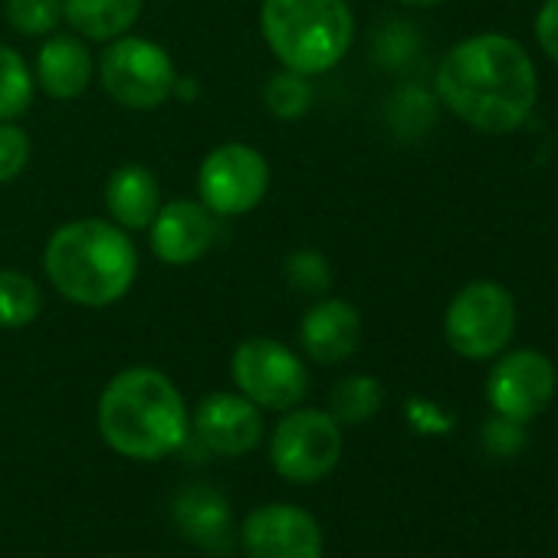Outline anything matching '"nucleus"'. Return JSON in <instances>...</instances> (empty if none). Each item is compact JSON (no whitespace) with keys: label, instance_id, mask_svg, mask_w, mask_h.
<instances>
[{"label":"nucleus","instance_id":"f03ea898","mask_svg":"<svg viewBox=\"0 0 558 558\" xmlns=\"http://www.w3.org/2000/svg\"><path fill=\"white\" fill-rule=\"evenodd\" d=\"M96 424L102 440L129 460H161L187 440V404L178 385L148 365L122 368L99 395Z\"/></svg>","mask_w":558,"mask_h":558},{"label":"nucleus","instance_id":"f3484780","mask_svg":"<svg viewBox=\"0 0 558 558\" xmlns=\"http://www.w3.org/2000/svg\"><path fill=\"white\" fill-rule=\"evenodd\" d=\"M174 522L178 529L207 551L230 548V506L220 489L197 483L184 486L174 499Z\"/></svg>","mask_w":558,"mask_h":558},{"label":"nucleus","instance_id":"6ab92c4d","mask_svg":"<svg viewBox=\"0 0 558 558\" xmlns=\"http://www.w3.org/2000/svg\"><path fill=\"white\" fill-rule=\"evenodd\" d=\"M44 310L37 279L21 269H0V329H27Z\"/></svg>","mask_w":558,"mask_h":558},{"label":"nucleus","instance_id":"4be33fe9","mask_svg":"<svg viewBox=\"0 0 558 558\" xmlns=\"http://www.w3.org/2000/svg\"><path fill=\"white\" fill-rule=\"evenodd\" d=\"M313 99H316V89H313L310 76L293 73V70H279L263 89V102H266L269 116L283 119V122L303 119L313 109Z\"/></svg>","mask_w":558,"mask_h":558},{"label":"nucleus","instance_id":"423d86ee","mask_svg":"<svg viewBox=\"0 0 558 558\" xmlns=\"http://www.w3.org/2000/svg\"><path fill=\"white\" fill-rule=\"evenodd\" d=\"M447 345L470 359L486 362L506 352L515 336V300L496 279H473L444 313Z\"/></svg>","mask_w":558,"mask_h":558},{"label":"nucleus","instance_id":"9d476101","mask_svg":"<svg viewBox=\"0 0 558 558\" xmlns=\"http://www.w3.org/2000/svg\"><path fill=\"white\" fill-rule=\"evenodd\" d=\"M551 398H555V365L548 355L535 349L506 352L486 378L489 408L515 424H529L532 417H538Z\"/></svg>","mask_w":558,"mask_h":558},{"label":"nucleus","instance_id":"1a4fd4ad","mask_svg":"<svg viewBox=\"0 0 558 558\" xmlns=\"http://www.w3.org/2000/svg\"><path fill=\"white\" fill-rule=\"evenodd\" d=\"M269 191L266 158L243 142H227L207 151L197 171L201 204L214 217H243L263 204Z\"/></svg>","mask_w":558,"mask_h":558},{"label":"nucleus","instance_id":"cd10ccee","mask_svg":"<svg viewBox=\"0 0 558 558\" xmlns=\"http://www.w3.org/2000/svg\"><path fill=\"white\" fill-rule=\"evenodd\" d=\"M398 4H404V8H414V11H427V8H437V4H444V0H398Z\"/></svg>","mask_w":558,"mask_h":558},{"label":"nucleus","instance_id":"6e6552de","mask_svg":"<svg viewBox=\"0 0 558 558\" xmlns=\"http://www.w3.org/2000/svg\"><path fill=\"white\" fill-rule=\"evenodd\" d=\"M230 378L243 398L259 411H290L310 395V372L303 359L279 339H243L230 355Z\"/></svg>","mask_w":558,"mask_h":558},{"label":"nucleus","instance_id":"ddd939ff","mask_svg":"<svg viewBox=\"0 0 558 558\" xmlns=\"http://www.w3.org/2000/svg\"><path fill=\"white\" fill-rule=\"evenodd\" d=\"M217 240V217L201 201H168L148 223L151 253L168 266H191L210 253Z\"/></svg>","mask_w":558,"mask_h":558},{"label":"nucleus","instance_id":"4468645a","mask_svg":"<svg viewBox=\"0 0 558 558\" xmlns=\"http://www.w3.org/2000/svg\"><path fill=\"white\" fill-rule=\"evenodd\" d=\"M300 345L319 365L349 362L362 345L359 310L339 296H319L300 323Z\"/></svg>","mask_w":558,"mask_h":558},{"label":"nucleus","instance_id":"2eb2a0df","mask_svg":"<svg viewBox=\"0 0 558 558\" xmlns=\"http://www.w3.org/2000/svg\"><path fill=\"white\" fill-rule=\"evenodd\" d=\"M93 53L76 34H50L37 53L34 80L50 99H80L93 83Z\"/></svg>","mask_w":558,"mask_h":558},{"label":"nucleus","instance_id":"0eeeda50","mask_svg":"<svg viewBox=\"0 0 558 558\" xmlns=\"http://www.w3.org/2000/svg\"><path fill=\"white\" fill-rule=\"evenodd\" d=\"M342 424L319 408H290L269 437V463L290 483H319L342 460Z\"/></svg>","mask_w":558,"mask_h":558},{"label":"nucleus","instance_id":"f8f14e48","mask_svg":"<svg viewBox=\"0 0 558 558\" xmlns=\"http://www.w3.org/2000/svg\"><path fill=\"white\" fill-rule=\"evenodd\" d=\"M194 434L217 457H246L263 444V411L240 391H214L194 411Z\"/></svg>","mask_w":558,"mask_h":558},{"label":"nucleus","instance_id":"b1692460","mask_svg":"<svg viewBox=\"0 0 558 558\" xmlns=\"http://www.w3.org/2000/svg\"><path fill=\"white\" fill-rule=\"evenodd\" d=\"M287 276H290V283L296 290H303V293H310L316 300L323 293H329V287H332V269H329L326 256L316 253V250H296L287 259Z\"/></svg>","mask_w":558,"mask_h":558},{"label":"nucleus","instance_id":"a211bd4d","mask_svg":"<svg viewBox=\"0 0 558 558\" xmlns=\"http://www.w3.org/2000/svg\"><path fill=\"white\" fill-rule=\"evenodd\" d=\"M142 8L145 0H63V17L76 37L112 44L138 24Z\"/></svg>","mask_w":558,"mask_h":558},{"label":"nucleus","instance_id":"aec40b11","mask_svg":"<svg viewBox=\"0 0 558 558\" xmlns=\"http://www.w3.org/2000/svg\"><path fill=\"white\" fill-rule=\"evenodd\" d=\"M34 93L37 80L27 60L14 47L0 44V122H17L21 116H27L34 106Z\"/></svg>","mask_w":558,"mask_h":558},{"label":"nucleus","instance_id":"20e7f679","mask_svg":"<svg viewBox=\"0 0 558 558\" xmlns=\"http://www.w3.org/2000/svg\"><path fill=\"white\" fill-rule=\"evenodd\" d=\"M259 34L279 66L313 80L349 57L355 14L349 0H263Z\"/></svg>","mask_w":558,"mask_h":558},{"label":"nucleus","instance_id":"a878e982","mask_svg":"<svg viewBox=\"0 0 558 558\" xmlns=\"http://www.w3.org/2000/svg\"><path fill=\"white\" fill-rule=\"evenodd\" d=\"M483 444H486V450H489V453H496V457L519 453V450H522V444H525L522 424L506 421V417H499V414H496V421H489V424L483 427Z\"/></svg>","mask_w":558,"mask_h":558},{"label":"nucleus","instance_id":"412c9836","mask_svg":"<svg viewBox=\"0 0 558 558\" xmlns=\"http://www.w3.org/2000/svg\"><path fill=\"white\" fill-rule=\"evenodd\" d=\"M385 404V388L372 375H349L332 388L329 414L339 424H365L372 421Z\"/></svg>","mask_w":558,"mask_h":558},{"label":"nucleus","instance_id":"7ed1b4c3","mask_svg":"<svg viewBox=\"0 0 558 558\" xmlns=\"http://www.w3.org/2000/svg\"><path fill=\"white\" fill-rule=\"evenodd\" d=\"M44 272L66 303L106 310L135 287L138 250L119 223L83 217L53 230L44 246Z\"/></svg>","mask_w":558,"mask_h":558},{"label":"nucleus","instance_id":"dca6fc26","mask_svg":"<svg viewBox=\"0 0 558 558\" xmlns=\"http://www.w3.org/2000/svg\"><path fill=\"white\" fill-rule=\"evenodd\" d=\"M106 210L122 230H148L161 207V184L145 165H119L106 181Z\"/></svg>","mask_w":558,"mask_h":558},{"label":"nucleus","instance_id":"393cba45","mask_svg":"<svg viewBox=\"0 0 558 558\" xmlns=\"http://www.w3.org/2000/svg\"><path fill=\"white\" fill-rule=\"evenodd\" d=\"M31 165V135L17 122H0V184L24 174Z\"/></svg>","mask_w":558,"mask_h":558},{"label":"nucleus","instance_id":"bb28decb","mask_svg":"<svg viewBox=\"0 0 558 558\" xmlns=\"http://www.w3.org/2000/svg\"><path fill=\"white\" fill-rule=\"evenodd\" d=\"M535 44L558 66V0H545L535 14Z\"/></svg>","mask_w":558,"mask_h":558},{"label":"nucleus","instance_id":"f257e3e1","mask_svg":"<svg viewBox=\"0 0 558 558\" xmlns=\"http://www.w3.org/2000/svg\"><path fill=\"white\" fill-rule=\"evenodd\" d=\"M437 96L463 125L506 135L538 102V73L525 47L502 34H476L453 44L437 66Z\"/></svg>","mask_w":558,"mask_h":558},{"label":"nucleus","instance_id":"5701e85b","mask_svg":"<svg viewBox=\"0 0 558 558\" xmlns=\"http://www.w3.org/2000/svg\"><path fill=\"white\" fill-rule=\"evenodd\" d=\"M4 17L21 37H50L63 21V0H8Z\"/></svg>","mask_w":558,"mask_h":558},{"label":"nucleus","instance_id":"9b49d317","mask_svg":"<svg viewBox=\"0 0 558 558\" xmlns=\"http://www.w3.org/2000/svg\"><path fill=\"white\" fill-rule=\"evenodd\" d=\"M246 558H323V525L316 515L293 502L256 506L240 525Z\"/></svg>","mask_w":558,"mask_h":558},{"label":"nucleus","instance_id":"39448f33","mask_svg":"<svg viewBox=\"0 0 558 558\" xmlns=\"http://www.w3.org/2000/svg\"><path fill=\"white\" fill-rule=\"evenodd\" d=\"M99 83L112 102L135 112L161 109L178 89L171 53L148 37H119L99 57Z\"/></svg>","mask_w":558,"mask_h":558}]
</instances>
